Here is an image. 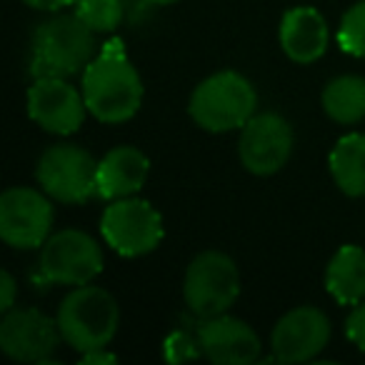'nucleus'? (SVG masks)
Here are the masks:
<instances>
[{"label":"nucleus","instance_id":"11","mask_svg":"<svg viewBox=\"0 0 365 365\" xmlns=\"http://www.w3.org/2000/svg\"><path fill=\"white\" fill-rule=\"evenodd\" d=\"M58 320L33 308H13L0 323V350L21 363H48L61 343Z\"/></svg>","mask_w":365,"mask_h":365},{"label":"nucleus","instance_id":"5","mask_svg":"<svg viewBox=\"0 0 365 365\" xmlns=\"http://www.w3.org/2000/svg\"><path fill=\"white\" fill-rule=\"evenodd\" d=\"M240 293V273L238 265L220 250H205L185 273V305L198 318H213L220 315L235 303Z\"/></svg>","mask_w":365,"mask_h":365},{"label":"nucleus","instance_id":"7","mask_svg":"<svg viewBox=\"0 0 365 365\" xmlns=\"http://www.w3.org/2000/svg\"><path fill=\"white\" fill-rule=\"evenodd\" d=\"M103 270V250L88 233L61 230L41 248L38 283L88 285Z\"/></svg>","mask_w":365,"mask_h":365},{"label":"nucleus","instance_id":"23","mask_svg":"<svg viewBox=\"0 0 365 365\" xmlns=\"http://www.w3.org/2000/svg\"><path fill=\"white\" fill-rule=\"evenodd\" d=\"M345 333H348V338L353 340L360 350H365V303L355 305L353 313L348 315V320H345Z\"/></svg>","mask_w":365,"mask_h":365},{"label":"nucleus","instance_id":"22","mask_svg":"<svg viewBox=\"0 0 365 365\" xmlns=\"http://www.w3.org/2000/svg\"><path fill=\"white\" fill-rule=\"evenodd\" d=\"M163 353H165L168 363H185V360H193L198 355H203L200 350V340H198V330L193 335L185 328L173 330L165 338V345H163Z\"/></svg>","mask_w":365,"mask_h":365},{"label":"nucleus","instance_id":"17","mask_svg":"<svg viewBox=\"0 0 365 365\" xmlns=\"http://www.w3.org/2000/svg\"><path fill=\"white\" fill-rule=\"evenodd\" d=\"M325 288L340 305H358L365 298V250L343 245L325 268Z\"/></svg>","mask_w":365,"mask_h":365},{"label":"nucleus","instance_id":"9","mask_svg":"<svg viewBox=\"0 0 365 365\" xmlns=\"http://www.w3.org/2000/svg\"><path fill=\"white\" fill-rule=\"evenodd\" d=\"M53 205L33 188H11L0 198V238L11 248L33 250L51 238Z\"/></svg>","mask_w":365,"mask_h":365},{"label":"nucleus","instance_id":"24","mask_svg":"<svg viewBox=\"0 0 365 365\" xmlns=\"http://www.w3.org/2000/svg\"><path fill=\"white\" fill-rule=\"evenodd\" d=\"M16 278H13L8 270H3L0 273V310L3 313H8V310H13V305H16Z\"/></svg>","mask_w":365,"mask_h":365},{"label":"nucleus","instance_id":"15","mask_svg":"<svg viewBox=\"0 0 365 365\" xmlns=\"http://www.w3.org/2000/svg\"><path fill=\"white\" fill-rule=\"evenodd\" d=\"M150 163L145 153L133 145L113 148L101 163H98V195L106 200L130 198L145 185Z\"/></svg>","mask_w":365,"mask_h":365},{"label":"nucleus","instance_id":"26","mask_svg":"<svg viewBox=\"0 0 365 365\" xmlns=\"http://www.w3.org/2000/svg\"><path fill=\"white\" fill-rule=\"evenodd\" d=\"M23 3L36 11H61L66 6H76V0H23Z\"/></svg>","mask_w":365,"mask_h":365},{"label":"nucleus","instance_id":"2","mask_svg":"<svg viewBox=\"0 0 365 365\" xmlns=\"http://www.w3.org/2000/svg\"><path fill=\"white\" fill-rule=\"evenodd\" d=\"M96 58V31L78 16H56L33 33V78H71Z\"/></svg>","mask_w":365,"mask_h":365},{"label":"nucleus","instance_id":"12","mask_svg":"<svg viewBox=\"0 0 365 365\" xmlns=\"http://www.w3.org/2000/svg\"><path fill=\"white\" fill-rule=\"evenodd\" d=\"M86 98L66 78H36L28 91V115L48 133L71 135L86 120Z\"/></svg>","mask_w":365,"mask_h":365},{"label":"nucleus","instance_id":"19","mask_svg":"<svg viewBox=\"0 0 365 365\" xmlns=\"http://www.w3.org/2000/svg\"><path fill=\"white\" fill-rule=\"evenodd\" d=\"M323 108L335 123H358L365 118V81L358 76H340L323 91Z\"/></svg>","mask_w":365,"mask_h":365},{"label":"nucleus","instance_id":"21","mask_svg":"<svg viewBox=\"0 0 365 365\" xmlns=\"http://www.w3.org/2000/svg\"><path fill=\"white\" fill-rule=\"evenodd\" d=\"M338 43L348 56L365 58V0L355 3L340 21Z\"/></svg>","mask_w":365,"mask_h":365},{"label":"nucleus","instance_id":"27","mask_svg":"<svg viewBox=\"0 0 365 365\" xmlns=\"http://www.w3.org/2000/svg\"><path fill=\"white\" fill-rule=\"evenodd\" d=\"M145 3H153V6H170L175 0H145Z\"/></svg>","mask_w":365,"mask_h":365},{"label":"nucleus","instance_id":"18","mask_svg":"<svg viewBox=\"0 0 365 365\" xmlns=\"http://www.w3.org/2000/svg\"><path fill=\"white\" fill-rule=\"evenodd\" d=\"M330 173L345 195H365V133H350L335 143L330 153Z\"/></svg>","mask_w":365,"mask_h":365},{"label":"nucleus","instance_id":"4","mask_svg":"<svg viewBox=\"0 0 365 365\" xmlns=\"http://www.w3.org/2000/svg\"><path fill=\"white\" fill-rule=\"evenodd\" d=\"M258 96L248 78L235 71H223L205 78L190 96V118L203 130L228 133L243 128L255 115Z\"/></svg>","mask_w":365,"mask_h":365},{"label":"nucleus","instance_id":"8","mask_svg":"<svg viewBox=\"0 0 365 365\" xmlns=\"http://www.w3.org/2000/svg\"><path fill=\"white\" fill-rule=\"evenodd\" d=\"M106 243L125 258L155 250L163 240V218L148 200L118 198L106 208L101 220Z\"/></svg>","mask_w":365,"mask_h":365},{"label":"nucleus","instance_id":"1","mask_svg":"<svg viewBox=\"0 0 365 365\" xmlns=\"http://www.w3.org/2000/svg\"><path fill=\"white\" fill-rule=\"evenodd\" d=\"M83 98L88 113L101 123H125L140 110L143 83L120 38L106 43L83 71Z\"/></svg>","mask_w":365,"mask_h":365},{"label":"nucleus","instance_id":"3","mask_svg":"<svg viewBox=\"0 0 365 365\" xmlns=\"http://www.w3.org/2000/svg\"><path fill=\"white\" fill-rule=\"evenodd\" d=\"M56 320L63 340L78 353H88L106 348L115 338L120 325V308L108 290L98 285H78L63 298Z\"/></svg>","mask_w":365,"mask_h":365},{"label":"nucleus","instance_id":"16","mask_svg":"<svg viewBox=\"0 0 365 365\" xmlns=\"http://www.w3.org/2000/svg\"><path fill=\"white\" fill-rule=\"evenodd\" d=\"M280 46L293 63H315L328 48V26L315 8L300 6L283 16L280 23Z\"/></svg>","mask_w":365,"mask_h":365},{"label":"nucleus","instance_id":"14","mask_svg":"<svg viewBox=\"0 0 365 365\" xmlns=\"http://www.w3.org/2000/svg\"><path fill=\"white\" fill-rule=\"evenodd\" d=\"M203 355L215 365H250L260 358V338L248 323L220 313L198 325Z\"/></svg>","mask_w":365,"mask_h":365},{"label":"nucleus","instance_id":"20","mask_svg":"<svg viewBox=\"0 0 365 365\" xmlns=\"http://www.w3.org/2000/svg\"><path fill=\"white\" fill-rule=\"evenodd\" d=\"M76 16L96 33H110L120 26V0H76Z\"/></svg>","mask_w":365,"mask_h":365},{"label":"nucleus","instance_id":"13","mask_svg":"<svg viewBox=\"0 0 365 365\" xmlns=\"http://www.w3.org/2000/svg\"><path fill=\"white\" fill-rule=\"evenodd\" d=\"M330 340V320L310 305L285 313L273 328V358L280 363H305L320 355Z\"/></svg>","mask_w":365,"mask_h":365},{"label":"nucleus","instance_id":"10","mask_svg":"<svg viewBox=\"0 0 365 365\" xmlns=\"http://www.w3.org/2000/svg\"><path fill=\"white\" fill-rule=\"evenodd\" d=\"M293 150L290 123L278 113H255L240 133V163L255 175H273L288 163Z\"/></svg>","mask_w":365,"mask_h":365},{"label":"nucleus","instance_id":"25","mask_svg":"<svg viewBox=\"0 0 365 365\" xmlns=\"http://www.w3.org/2000/svg\"><path fill=\"white\" fill-rule=\"evenodd\" d=\"M81 360L88 365H110L118 358L113 353H108L106 348H96V350H88V353H81Z\"/></svg>","mask_w":365,"mask_h":365},{"label":"nucleus","instance_id":"6","mask_svg":"<svg viewBox=\"0 0 365 365\" xmlns=\"http://www.w3.org/2000/svg\"><path fill=\"white\" fill-rule=\"evenodd\" d=\"M36 178L51 198L61 203H88L98 195V163L73 143L51 145L41 155Z\"/></svg>","mask_w":365,"mask_h":365}]
</instances>
